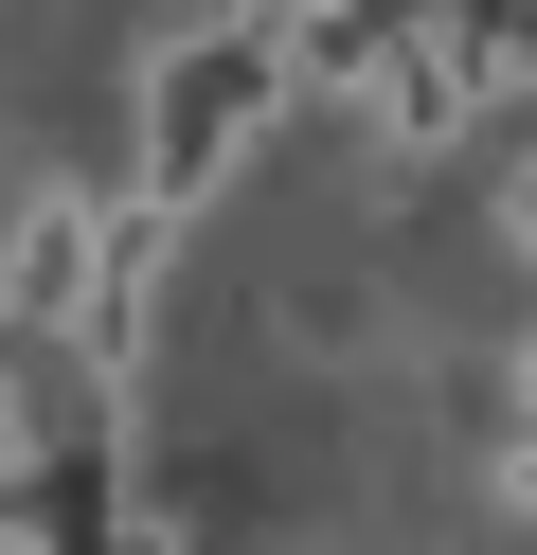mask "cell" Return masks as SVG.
Listing matches in <instances>:
<instances>
[{"mask_svg":"<svg viewBox=\"0 0 537 555\" xmlns=\"http://www.w3.org/2000/svg\"><path fill=\"white\" fill-rule=\"evenodd\" d=\"M286 126V54L251 37V18H197V37H162L143 54V126H126V197L143 216H179L197 233L215 197L251 180V144Z\"/></svg>","mask_w":537,"mask_h":555,"instance_id":"cell-1","label":"cell"},{"mask_svg":"<svg viewBox=\"0 0 537 555\" xmlns=\"http://www.w3.org/2000/svg\"><path fill=\"white\" fill-rule=\"evenodd\" d=\"M484 108H501L484 18H394V37H376V144H394V162H448Z\"/></svg>","mask_w":537,"mask_h":555,"instance_id":"cell-2","label":"cell"},{"mask_svg":"<svg viewBox=\"0 0 537 555\" xmlns=\"http://www.w3.org/2000/svg\"><path fill=\"white\" fill-rule=\"evenodd\" d=\"M90 233H107L90 180H36V197H18V233H0V340H36V359L72 340V305H90Z\"/></svg>","mask_w":537,"mask_h":555,"instance_id":"cell-3","label":"cell"},{"mask_svg":"<svg viewBox=\"0 0 537 555\" xmlns=\"http://www.w3.org/2000/svg\"><path fill=\"white\" fill-rule=\"evenodd\" d=\"M484 233H501V251L537 269V144H520V162H501V180H484Z\"/></svg>","mask_w":537,"mask_h":555,"instance_id":"cell-4","label":"cell"},{"mask_svg":"<svg viewBox=\"0 0 537 555\" xmlns=\"http://www.w3.org/2000/svg\"><path fill=\"white\" fill-rule=\"evenodd\" d=\"M233 18H251V37H269V54H305L322 18H358V0H233Z\"/></svg>","mask_w":537,"mask_h":555,"instance_id":"cell-5","label":"cell"}]
</instances>
